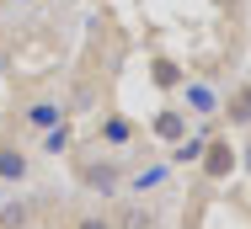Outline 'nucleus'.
I'll return each mask as SVG.
<instances>
[{
	"instance_id": "obj_1",
	"label": "nucleus",
	"mask_w": 251,
	"mask_h": 229,
	"mask_svg": "<svg viewBox=\"0 0 251 229\" xmlns=\"http://www.w3.org/2000/svg\"><path fill=\"white\" fill-rule=\"evenodd\" d=\"M75 176H80L86 192H101V197H118V186L128 182L118 160H80V165H75Z\"/></svg>"
},
{
	"instance_id": "obj_2",
	"label": "nucleus",
	"mask_w": 251,
	"mask_h": 229,
	"mask_svg": "<svg viewBox=\"0 0 251 229\" xmlns=\"http://www.w3.org/2000/svg\"><path fill=\"white\" fill-rule=\"evenodd\" d=\"M198 165H203V176H208V182H230V176H235V165H241V155H235V144H230V138H208Z\"/></svg>"
},
{
	"instance_id": "obj_3",
	"label": "nucleus",
	"mask_w": 251,
	"mask_h": 229,
	"mask_svg": "<svg viewBox=\"0 0 251 229\" xmlns=\"http://www.w3.org/2000/svg\"><path fill=\"white\" fill-rule=\"evenodd\" d=\"M134 134H139V128H134L123 112H101V117H97V138L107 144V149H128V144H134Z\"/></svg>"
},
{
	"instance_id": "obj_4",
	"label": "nucleus",
	"mask_w": 251,
	"mask_h": 229,
	"mask_svg": "<svg viewBox=\"0 0 251 229\" xmlns=\"http://www.w3.org/2000/svg\"><path fill=\"white\" fill-rule=\"evenodd\" d=\"M150 134L160 138V144H182V138H187V112H182V107H160L155 123H150Z\"/></svg>"
},
{
	"instance_id": "obj_5",
	"label": "nucleus",
	"mask_w": 251,
	"mask_h": 229,
	"mask_svg": "<svg viewBox=\"0 0 251 229\" xmlns=\"http://www.w3.org/2000/svg\"><path fill=\"white\" fill-rule=\"evenodd\" d=\"M182 91H187V107H182V112H193V117H214V112H219V91H214V86L182 80Z\"/></svg>"
},
{
	"instance_id": "obj_6",
	"label": "nucleus",
	"mask_w": 251,
	"mask_h": 229,
	"mask_svg": "<svg viewBox=\"0 0 251 229\" xmlns=\"http://www.w3.org/2000/svg\"><path fill=\"white\" fill-rule=\"evenodd\" d=\"M27 171H32L27 149H16V144H0V182H5V186H22V182H27Z\"/></svg>"
},
{
	"instance_id": "obj_7",
	"label": "nucleus",
	"mask_w": 251,
	"mask_h": 229,
	"mask_svg": "<svg viewBox=\"0 0 251 229\" xmlns=\"http://www.w3.org/2000/svg\"><path fill=\"white\" fill-rule=\"evenodd\" d=\"M219 112L230 117V128H251V86H235L230 101H219Z\"/></svg>"
},
{
	"instance_id": "obj_8",
	"label": "nucleus",
	"mask_w": 251,
	"mask_h": 229,
	"mask_svg": "<svg viewBox=\"0 0 251 229\" xmlns=\"http://www.w3.org/2000/svg\"><path fill=\"white\" fill-rule=\"evenodd\" d=\"M150 80L160 86V91H176V86L187 80V69H182L176 59H166V53H155V59H150Z\"/></svg>"
},
{
	"instance_id": "obj_9",
	"label": "nucleus",
	"mask_w": 251,
	"mask_h": 229,
	"mask_svg": "<svg viewBox=\"0 0 251 229\" xmlns=\"http://www.w3.org/2000/svg\"><path fill=\"white\" fill-rule=\"evenodd\" d=\"M208 138H214V134H208V128H198V134H187L182 144H171V165H198Z\"/></svg>"
},
{
	"instance_id": "obj_10",
	"label": "nucleus",
	"mask_w": 251,
	"mask_h": 229,
	"mask_svg": "<svg viewBox=\"0 0 251 229\" xmlns=\"http://www.w3.org/2000/svg\"><path fill=\"white\" fill-rule=\"evenodd\" d=\"M53 123H64V101H49V96H43V101L27 107V128L43 134V128H53Z\"/></svg>"
},
{
	"instance_id": "obj_11",
	"label": "nucleus",
	"mask_w": 251,
	"mask_h": 229,
	"mask_svg": "<svg viewBox=\"0 0 251 229\" xmlns=\"http://www.w3.org/2000/svg\"><path fill=\"white\" fill-rule=\"evenodd\" d=\"M0 229H32V203L11 197V203L0 208Z\"/></svg>"
},
{
	"instance_id": "obj_12",
	"label": "nucleus",
	"mask_w": 251,
	"mask_h": 229,
	"mask_svg": "<svg viewBox=\"0 0 251 229\" xmlns=\"http://www.w3.org/2000/svg\"><path fill=\"white\" fill-rule=\"evenodd\" d=\"M43 155H70V144H75V134H70V123H53V128H43Z\"/></svg>"
},
{
	"instance_id": "obj_13",
	"label": "nucleus",
	"mask_w": 251,
	"mask_h": 229,
	"mask_svg": "<svg viewBox=\"0 0 251 229\" xmlns=\"http://www.w3.org/2000/svg\"><path fill=\"white\" fill-rule=\"evenodd\" d=\"M160 182H166V165H155V171H139L128 186H134V192H150V186H160Z\"/></svg>"
},
{
	"instance_id": "obj_14",
	"label": "nucleus",
	"mask_w": 251,
	"mask_h": 229,
	"mask_svg": "<svg viewBox=\"0 0 251 229\" xmlns=\"http://www.w3.org/2000/svg\"><path fill=\"white\" fill-rule=\"evenodd\" d=\"M75 229H118V224H112L107 213H86V219H80V224H75Z\"/></svg>"
}]
</instances>
